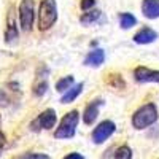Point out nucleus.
Listing matches in <instances>:
<instances>
[{
  "mask_svg": "<svg viewBox=\"0 0 159 159\" xmlns=\"http://www.w3.org/2000/svg\"><path fill=\"white\" fill-rule=\"evenodd\" d=\"M157 118H159V113H157L156 103L148 102L134 111V115H132V126L139 130H143L150 127L151 124H154L157 121Z\"/></svg>",
  "mask_w": 159,
  "mask_h": 159,
  "instance_id": "1",
  "label": "nucleus"
},
{
  "mask_svg": "<svg viewBox=\"0 0 159 159\" xmlns=\"http://www.w3.org/2000/svg\"><path fill=\"white\" fill-rule=\"evenodd\" d=\"M57 21V5L56 0H42L38 7V19L37 27L38 30H49Z\"/></svg>",
  "mask_w": 159,
  "mask_h": 159,
  "instance_id": "2",
  "label": "nucleus"
},
{
  "mask_svg": "<svg viewBox=\"0 0 159 159\" xmlns=\"http://www.w3.org/2000/svg\"><path fill=\"white\" fill-rule=\"evenodd\" d=\"M80 123V113L78 110H70L67 115H64V118L61 119L59 126L54 130V137L56 139H73L76 134V127Z\"/></svg>",
  "mask_w": 159,
  "mask_h": 159,
  "instance_id": "3",
  "label": "nucleus"
},
{
  "mask_svg": "<svg viewBox=\"0 0 159 159\" xmlns=\"http://www.w3.org/2000/svg\"><path fill=\"white\" fill-rule=\"evenodd\" d=\"M19 25L24 32H30L35 22V2L34 0H21L18 8Z\"/></svg>",
  "mask_w": 159,
  "mask_h": 159,
  "instance_id": "4",
  "label": "nucleus"
},
{
  "mask_svg": "<svg viewBox=\"0 0 159 159\" xmlns=\"http://www.w3.org/2000/svg\"><path fill=\"white\" fill-rule=\"evenodd\" d=\"M56 121H57V115H56V110L52 108H48L45 110L43 113H40L34 121L30 123V130L34 132H40V130H49L56 126Z\"/></svg>",
  "mask_w": 159,
  "mask_h": 159,
  "instance_id": "5",
  "label": "nucleus"
},
{
  "mask_svg": "<svg viewBox=\"0 0 159 159\" xmlns=\"http://www.w3.org/2000/svg\"><path fill=\"white\" fill-rule=\"evenodd\" d=\"M116 130V124L113 121H110V119H105V121L99 123L94 130H92L91 134V140L94 142L96 145H102L105 140H108Z\"/></svg>",
  "mask_w": 159,
  "mask_h": 159,
  "instance_id": "6",
  "label": "nucleus"
},
{
  "mask_svg": "<svg viewBox=\"0 0 159 159\" xmlns=\"http://www.w3.org/2000/svg\"><path fill=\"white\" fill-rule=\"evenodd\" d=\"M134 80L140 84L145 83H159V70L148 69L145 65H139L134 69Z\"/></svg>",
  "mask_w": 159,
  "mask_h": 159,
  "instance_id": "7",
  "label": "nucleus"
},
{
  "mask_svg": "<svg viewBox=\"0 0 159 159\" xmlns=\"http://www.w3.org/2000/svg\"><path fill=\"white\" fill-rule=\"evenodd\" d=\"M102 105H103V100L102 99H96V100H92L91 103L86 105L84 113H83V123L86 126H91V124L96 123V119L99 116V110H100Z\"/></svg>",
  "mask_w": 159,
  "mask_h": 159,
  "instance_id": "8",
  "label": "nucleus"
},
{
  "mask_svg": "<svg viewBox=\"0 0 159 159\" xmlns=\"http://www.w3.org/2000/svg\"><path fill=\"white\" fill-rule=\"evenodd\" d=\"M18 38V25L15 18V8H10L8 16H7V30H5V42L13 43Z\"/></svg>",
  "mask_w": 159,
  "mask_h": 159,
  "instance_id": "9",
  "label": "nucleus"
},
{
  "mask_svg": "<svg viewBox=\"0 0 159 159\" xmlns=\"http://www.w3.org/2000/svg\"><path fill=\"white\" fill-rule=\"evenodd\" d=\"M157 32L156 30H153L151 27H142L135 35H134V43H137V45H150V43H153V42H156L157 40Z\"/></svg>",
  "mask_w": 159,
  "mask_h": 159,
  "instance_id": "10",
  "label": "nucleus"
},
{
  "mask_svg": "<svg viewBox=\"0 0 159 159\" xmlns=\"http://www.w3.org/2000/svg\"><path fill=\"white\" fill-rule=\"evenodd\" d=\"M103 61H105V51L102 48H96V49L89 51L86 54L83 64L86 65V67H94L96 69V67H100V65L103 64Z\"/></svg>",
  "mask_w": 159,
  "mask_h": 159,
  "instance_id": "11",
  "label": "nucleus"
},
{
  "mask_svg": "<svg viewBox=\"0 0 159 159\" xmlns=\"http://www.w3.org/2000/svg\"><path fill=\"white\" fill-rule=\"evenodd\" d=\"M142 13L147 19H157L159 18V0H143Z\"/></svg>",
  "mask_w": 159,
  "mask_h": 159,
  "instance_id": "12",
  "label": "nucleus"
},
{
  "mask_svg": "<svg viewBox=\"0 0 159 159\" xmlns=\"http://www.w3.org/2000/svg\"><path fill=\"white\" fill-rule=\"evenodd\" d=\"M103 159H132V150L127 145H119L118 148L108 150Z\"/></svg>",
  "mask_w": 159,
  "mask_h": 159,
  "instance_id": "13",
  "label": "nucleus"
},
{
  "mask_svg": "<svg viewBox=\"0 0 159 159\" xmlns=\"http://www.w3.org/2000/svg\"><path fill=\"white\" fill-rule=\"evenodd\" d=\"M83 88H84L83 83H76V84L70 86V88L62 94V97H61V103H72V102H73V100L83 92Z\"/></svg>",
  "mask_w": 159,
  "mask_h": 159,
  "instance_id": "14",
  "label": "nucleus"
},
{
  "mask_svg": "<svg viewBox=\"0 0 159 159\" xmlns=\"http://www.w3.org/2000/svg\"><path fill=\"white\" fill-rule=\"evenodd\" d=\"M102 18V11L100 10H89V11H84L81 18H80V24L81 25H91V24H96L99 22Z\"/></svg>",
  "mask_w": 159,
  "mask_h": 159,
  "instance_id": "15",
  "label": "nucleus"
},
{
  "mask_svg": "<svg viewBox=\"0 0 159 159\" xmlns=\"http://www.w3.org/2000/svg\"><path fill=\"white\" fill-rule=\"evenodd\" d=\"M119 25L123 30L132 29L134 25H137V18L132 13H119Z\"/></svg>",
  "mask_w": 159,
  "mask_h": 159,
  "instance_id": "16",
  "label": "nucleus"
},
{
  "mask_svg": "<svg viewBox=\"0 0 159 159\" xmlns=\"http://www.w3.org/2000/svg\"><path fill=\"white\" fill-rule=\"evenodd\" d=\"M46 91H48V80H46L45 75L38 73V80H37V83L34 84V94L38 96V97H42V96H45Z\"/></svg>",
  "mask_w": 159,
  "mask_h": 159,
  "instance_id": "17",
  "label": "nucleus"
},
{
  "mask_svg": "<svg viewBox=\"0 0 159 159\" xmlns=\"http://www.w3.org/2000/svg\"><path fill=\"white\" fill-rule=\"evenodd\" d=\"M75 84V78L72 75H67V76H64L61 80H57V83H56V91L57 92H65L70 86Z\"/></svg>",
  "mask_w": 159,
  "mask_h": 159,
  "instance_id": "18",
  "label": "nucleus"
},
{
  "mask_svg": "<svg viewBox=\"0 0 159 159\" xmlns=\"http://www.w3.org/2000/svg\"><path fill=\"white\" fill-rule=\"evenodd\" d=\"M107 81H108V84H110L111 88H115V89H116V88H118V89H123V88L126 86L123 76L119 75V73H110L108 78H107Z\"/></svg>",
  "mask_w": 159,
  "mask_h": 159,
  "instance_id": "19",
  "label": "nucleus"
},
{
  "mask_svg": "<svg viewBox=\"0 0 159 159\" xmlns=\"http://www.w3.org/2000/svg\"><path fill=\"white\" fill-rule=\"evenodd\" d=\"M18 159H51V157L43 153H25V154L19 156Z\"/></svg>",
  "mask_w": 159,
  "mask_h": 159,
  "instance_id": "20",
  "label": "nucleus"
},
{
  "mask_svg": "<svg viewBox=\"0 0 159 159\" xmlns=\"http://www.w3.org/2000/svg\"><path fill=\"white\" fill-rule=\"evenodd\" d=\"M94 7H96V0H81V2H80V8L83 11H89Z\"/></svg>",
  "mask_w": 159,
  "mask_h": 159,
  "instance_id": "21",
  "label": "nucleus"
},
{
  "mask_svg": "<svg viewBox=\"0 0 159 159\" xmlns=\"http://www.w3.org/2000/svg\"><path fill=\"white\" fill-rule=\"evenodd\" d=\"M5 145H7V139H5V134L2 130H0V154H2V151L5 150Z\"/></svg>",
  "mask_w": 159,
  "mask_h": 159,
  "instance_id": "22",
  "label": "nucleus"
},
{
  "mask_svg": "<svg viewBox=\"0 0 159 159\" xmlns=\"http://www.w3.org/2000/svg\"><path fill=\"white\" fill-rule=\"evenodd\" d=\"M0 105H2V107H5V105H8V97L5 96V92L0 89Z\"/></svg>",
  "mask_w": 159,
  "mask_h": 159,
  "instance_id": "23",
  "label": "nucleus"
},
{
  "mask_svg": "<svg viewBox=\"0 0 159 159\" xmlns=\"http://www.w3.org/2000/svg\"><path fill=\"white\" fill-rule=\"evenodd\" d=\"M64 159H84L83 157V154H80V153H70V154H67Z\"/></svg>",
  "mask_w": 159,
  "mask_h": 159,
  "instance_id": "24",
  "label": "nucleus"
}]
</instances>
